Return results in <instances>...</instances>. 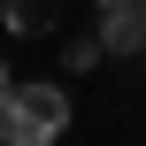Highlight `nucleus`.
I'll return each instance as SVG.
<instances>
[{"instance_id": "f257e3e1", "label": "nucleus", "mask_w": 146, "mask_h": 146, "mask_svg": "<svg viewBox=\"0 0 146 146\" xmlns=\"http://www.w3.org/2000/svg\"><path fill=\"white\" fill-rule=\"evenodd\" d=\"M62 131H69L62 85H8V100H0V139L8 146H54Z\"/></svg>"}, {"instance_id": "f03ea898", "label": "nucleus", "mask_w": 146, "mask_h": 146, "mask_svg": "<svg viewBox=\"0 0 146 146\" xmlns=\"http://www.w3.org/2000/svg\"><path fill=\"white\" fill-rule=\"evenodd\" d=\"M100 46H108V54H139V46H146V8H139V0H115V8H108Z\"/></svg>"}, {"instance_id": "7ed1b4c3", "label": "nucleus", "mask_w": 146, "mask_h": 146, "mask_svg": "<svg viewBox=\"0 0 146 146\" xmlns=\"http://www.w3.org/2000/svg\"><path fill=\"white\" fill-rule=\"evenodd\" d=\"M8 23H15V31H31V38H38V31H46V23H54V0H8Z\"/></svg>"}, {"instance_id": "20e7f679", "label": "nucleus", "mask_w": 146, "mask_h": 146, "mask_svg": "<svg viewBox=\"0 0 146 146\" xmlns=\"http://www.w3.org/2000/svg\"><path fill=\"white\" fill-rule=\"evenodd\" d=\"M8 85H15V77H8V62H0V100H8Z\"/></svg>"}, {"instance_id": "39448f33", "label": "nucleus", "mask_w": 146, "mask_h": 146, "mask_svg": "<svg viewBox=\"0 0 146 146\" xmlns=\"http://www.w3.org/2000/svg\"><path fill=\"white\" fill-rule=\"evenodd\" d=\"M100 8H115V0H100Z\"/></svg>"}]
</instances>
